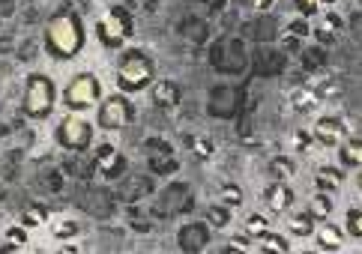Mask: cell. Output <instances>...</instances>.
Wrapping results in <instances>:
<instances>
[{"label":"cell","mask_w":362,"mask_h":254,"mask_svg":"<svg viewBox=\"0 0 362 254\" xmlns=\"http://www.w3.org/2000/svg\"><path fill=\"white\" fill-rule=\"evenodd\" d=\"M357 186H359V192H362V168H359V177H357Z\"/></svg>","instance_id":"34"},{"label":"cell","mask_w":362,"mask_h":254,"mask_svg":"<svg viewBox=\"0 0 362 254\" xmlns=\"http://www.w3.org/2000/svg\"><path fill=\"white\" fill-rule=\"evenodd\" d=\"M315 218L309 216V209L306 212H291L285 221V233L287 236H293V240H309V236H315Z\"/></svg>","instance_id":"16"},{"label":"cell","mask_w":362,"mask_h":254,"mask_svg":"<svg viewBox=\"0 0 362 254\" xmlns=\"http://www.w3.org/2000/svg\"><path fill=\"white\" fill-rule=\"evenodd\" d=\"M230 218H234V209L228 207V203H210L207 207V225L210 227H216V231H225V227H230Z\"/></svg>","instance_id":"22"},{"label":"cell","mask_w":362,"mask_h":254,"mask_svg":"<svg viewBox=\"0 0 362 254\" xmlns=\"http://www.w3.org/2000/svg\"><path fill=\"white\" fill-rule=\"evenodd\" d=\"M105 99V87L99 81L96 72H78L69 78V84L63 87V105L66 111H90Z\"/></svg>","instance_id":"5"},{"label":"cell","mask_w":362,"mask_h":254,"mask_svg":"<svg viewBox=\"0 0 362 254\" xmlns=\"http://www.w3.org/2000/svg\"><path fill=\"white\" fill-rule=\"evenodd\" d=\"M132 120H135V108H132L126 93L105 96V99L96 105V126L102 129V132H123V129L132 126Z\"/></svg>","instance_id":"7"},{"label":"cell","mask_w":362,"mask_h":254,"mask_svg":"<svg viewBox=\"0 0 362 254\" xmlns=\"http://www.w3.org/2000/svg\"><path fill=\"white\" fill-rule=\"evenodd\" d=\"M48 221H51V216H48V209L43 207V203H27L21 212V225H27L30 231L33 227H45Z\"/></svg>","instance_id":"23"},{"label":"cell","mask_w":362,"mask_h":254,"mask_svg":"<svg viewBox=\"0 0 362 254\" xmlns=\"http://www.w3.org/2000/svg\"><path fill=\"white\" fill-rule=\"evenodd\" d=\"M45 48L54 60H72L84 51V24L72 10H60L51 15L45 27Z\"/></svg>","instance_id":"1"},{"label":"cell","mask_w":362,"mask_h":254,"mask_svg":"<svg viewBox=\"0 0 362 254\" xmlns=\"http://www.w3.org/2000/svg\"><path fill=\"white\" fill-rule=\"evenodd\" d=\"M293 201H296V194L287 186V179H273V183L263 188V207H267L269 216H285L293 207Z\"/></svg>","instance_id":"10"},{"label":"cell","mask_w":362,"mask_h":254,"mask_svg":"<svg viewBox=\"0 0 362 254\" xmlns=\"http://www.w3.org/2000/svg\"><path fill=\"white\" fill-rule=\"evenodd\" d=\"M306 36H311V24H309L306 15H296V18L287 21L285 30H282V48L285 51H300Z\"/></svg>","instance_id":"13"},{"label":"cell","mask_w":362,"mask_h":254,"mask_svg":"<svg viewBox=\"0 0 362 254\" xmlns=\"http://www.w3.org/2000/svg\"><path fill=\"white\" fill-rule=\"evenodd\" d=\"M291 144H293V150H300V153H309L311 147H317L315 135H311L309 129H296V132H293V138H291Z\"/></svg>","instance_id":"31"},{"label":"cell","mask_w":362,"mask_h":254,"mask_svg":"<svg viewBox=\"0 0 362 254\" xmlns=\"http://www.w3.org/2000/svg\"><path fill=\"white\" fill-rule=\"evenodd\" d=\"M150 99H153L156 108L171 111V108H177V105H180L183 93H180V84H177V81H171V78H156L153 84H150Z\"/></svg>","instance_id":"11"},{"label":"cell","mask_w":362,"mask_h":254,"mask_svg":"<svg viewBox=\"0 0 362 254\" xmlns=\"http://www.w3.org/2000/svg\"><path fill=\"white\" fill-rule=\"evenodd\" d=\"M320 105H324V99H320L317 87H296L291 93V108L296 114H315L320 111Z\"/></svg>","instance_id":"15"},{"label":"cell","mask_w":362,"mask_h":254,"mask_svg":"<svg viewBox=\"0 0 362 254\" xmlns=\"http://www.w3.org/2000/svg\"><path fill=\"white\" fill-rule=\"evenodd\" d=\"M311 135H315L317 147H326V150H335L344 138H348V120L344 117H335V114H326V117H317L315 129H311Z\"/></svg>","instance_id":"8"},{"label":"cell","mask_w":362,"mask_h":254,"mask_svg":"<svg viewBox=\"0 0 362 254\" xmlns=\"http://www.w3.org/2000/svg\"><path fill=\"white\" fill-rule=\"evenodd\" d=\"M315 242H317L320 251H341L344 245H348V231L339 225H333L329 218H324L315 227Z\"/></svg>","instance_id":"12"},{"label":"cell","mask_w":362,"mask_h":254,"mask_svg":"<svg viewBox=\"0 0 362 254\" xmlns=\"http://www.w3.org/2000/svg\"><path fill=\"white\" fill-rule=\"evenodd\" d=\"M156 81V63L144 48H126L117 63V90L126 96H138L150 90Z\"/></svg>","instance_id":"2"},{"label":"cell","mask_w":362,"mask_h":254,"mask_svg":"<svg viewBox=\"0 0 362 254\" xmlns=\"http://www.w3.org/2000/svg\"><path fill=\"white\" fill-rule=\"evenodd\" d=\"M344 34V18H341V12H335L333 6L324 12H317L315 15V24H311V36L317 39V42H324V45H335L341 39Z\"/></svg>","instance_id":"9"},{"label":"cell","mask_w":362,"mask_h":254,"mask_svg":"<svg viewBox=\"0 0 362 254\" xmlns=\"http://www.w3.org/2000/svg\"><path fill=\"white\" fill-rule=\"evenodd\" d=\"M135 34V18L129 15L126 6H108L102 15L96 18V39L102 42V48H123Z\"/></svg>","instance_id":"3"},{"label":"cell","mask_w":362,"mask_h":254,"mask_svg":"<svg viewBox=\"0 0 362 254\" xmlns=\"http://www.w3.org/2000/svg\"><path fill=\"white\" fill-rule=\"evenodd\" d=\"M344 183V168H335V165H320L315 170V186H317V192H339Z\"/></svg>","instance_id":"17"},{"label":"cell","mask_w":362,"mask_h":254,"mask_svg":"<svg viewBox=\"0 0 362 254\" xmlns=\"http://www.w3.org/2000/svg\"><path fill=\"white\" fill-rule=\"evenodd\" d=\"M344 231H348L353 240H362V207L348 209V216H344Z\"/></svg>","instance_id":"29"},{"label":"cell","mask_w":362,"mask_h":254,"mask_svg":"<svg viewBox=\"0 0 362 254\" xmlns=\"http://www.w3.org/2000/svg\"><path fill=\"white\" fill-rule=\"evenodd\" d=\"M269 174L276 179H291V177H296V162L287 159V155H276V159L269 162Z\"/></svg>","instance_id":"26"},{"label":"cell","mask_w":362,"mask_h":254,"mask_svg":"<svg viewBox=\"0 0 362 254\" xmlns=\"http://www.w3.org/2000/svg\"><path fill=\"white\" fill-rule=\"evenodd\" d=\"M293 245H291V236L285 233H276L273 227L263 231L261 236H254V251H278V254H287Z\"/></svg>","instance_id":"18"},{"label":"cell","mask_w":362,"mask_h":254,"mask_svg":"<svg viewBox=\"0 0 362 254\" xmlns=\"http://www.w3.org/2000/svg\"><path fill=\"white\" fill-rule=\"evenodd\" d=\"M57 108V84L45 72H33L24 84V114L30 120H48Z\"/></svg>","instance_id":"4"},{"label":"cell","mask_w":362,"mask_h":254,"mask_svg":"<svg viewBox=\"0 0 362 254\" xmlns=\"http://www.w3.org/2000/svg\"><path fill=\"white\" fill-rule=\"evenodd\" d=\"M54 138L66 153H84L87 147H93V123H90L81 111H69V114H63L60 123H57Z\"/></svg>","instance_id":"6"},{"label":"cell","mask_w":362,"mask_h":254,"mask_svg":"<svg viewBox=\"0 0 362 254\" xmlns=\"http://www.w3.org/2000/svg\"><path fill=\"white\" fill-rule=\"evenodd\" d=\"M273 3L276 0H245V6L254 12H267V10H273Z\"/></svg>","instance_id":"33"},{"label":"cell","mask_w":362,"mask_h":254,"mask_svg":"<svg viewBox=\"0 0 362 254\" xmlns=\"http://www.w3.org/2000/svg\"><path fill=\"white\" fill-rule=\"evenodd\" d=\"M333 3H335V0H293L296 12H300V15H306V18H315L317 12L329 10Z\"/></svg>","instance_id":"28"},{"label":"cell","mask_w":362,"mask_h":254,"mask_svg":"<svg viewBox=\"0 0 362 254\" xmlns=\"http://www.w3.org/2000/svg\"><path fill=\"white\" fill-rule=\"evenodd\" d=\"M48 231H51V236L57 242H66V240H78L81 236V225L72 218H51L48 221Z\"/></svg>","instance_id":"20"},{"label":"cell","mask_w":362,"mask_h":254,"mask_svg":"<svg viewBox=\"0 0 362 254\" xmlns=\"http://www.w3.org/2000/svg\"><path fill=\"white\" fill-rule=\"evenodd\" d=\"M219 201L221 203H228L230 209H237V207H243V201H245V192L237 183H225L219 188Z\"/></svg>","instance_id":"27"},{"label":"cell","mask_w":362,"mask_h":254,"mask_svg":"<svg viewBox=\"0 0 362 254\" xmlns=\"http://www.w3.org/2000/svg\"><path fill=\"white\" fill-rule=\"evenodd\" d=\"M192 153H195V159H210L213 153H216V144L210 141L207 135H197V138H192Z\"/></svg>","instance_id":"30"},{"label":"cell","mask_w":362,"mask_h":254,"mask_svg":"<svg viewBox=\"0 0 362 254\" xmlns=\"http://www.w3.org/2000/svg\"><path fill=\"white\" fill-rule=\"evenodd\" d=\"M96 168L102 177H117L123 168H126V159L114 144H102L96 150Z\"/></svg>","instance_id":"14"},{"label":"cell","mask_w":362,"mask_h":254,"mask_svg":"<svg viewBox=\"0 0 362 254\" xmlns=\"http://www.w3.org/2000/svg\"><path fill=\"white\" fill-rule=\"evenodd\" d=\"M30 242V227L27 225H10L3 233V249H24Z\"/></svg>","instance_id":"24"},{"label":"cell","mask_w":362,"mask_h":254,"mask_svg":"<svg viewBox=\"0 0 362 254\" xmlns=\"http://www.w3.org/2000/svg\"><path fill=\"white\" fill-rule=\"evenodd\" d=\"M269 227H273V216H269V212H249V216H245V233L252 236H261L263 231H269Z\"/></svg>","instance_id":"25"},{"label":"cell","mask_w":362,"mask_h":254,"mask_svg":"<svg viewBox=\"0 0 362 254\" xmlns=\"http://www.w3.org/2000/svg\"><path fill=\"white\" fill-rule=\"evenodd\" d=\"M207 3H213V6H219V3H221V0H207Z\"/></svg>","instance_id":"35"},{"label":"cell","mask_w":362,"mask_h":254,"mask_svg":"<svg viewBox=\"0 0 362 254\" xmlns=\"http://www.w3.org/2000/svg\"><path fill=\"white\" fill-rule=\"evenodd\" d=\"M335 150H339L341 168H362V138H344Z\"/></svg>","instance_id":"19"},{"label":"cell","mask_w":362,"mask_h":254,"mask_svg":"<svg viewBox=\"0 0 362 254\" xmlns=\"http://www.w3.org/2000/svg\"><path fill=\"white\" fill-rule=\"evenodd\" d=\"M225 249H240V251H254V240L249 233H243V236H230V242L225 245Z\"/></svg>","instance_id":"32"},{"label":"cell","mask_w":362,"mask_h":254,"mask_svg":"<svg viewBox=\"0 0 362 254\" xmlns=\"http://www.w3.org/2000/svg\"><path fill=\"white\" fill-rule=\"evenodd\" d=\"M333 209H335V203H333V194H329V192H315L309 198V216L315 221L329 218V216H333Z\"/></svg>","instance_id":"21"}]
</instances>
